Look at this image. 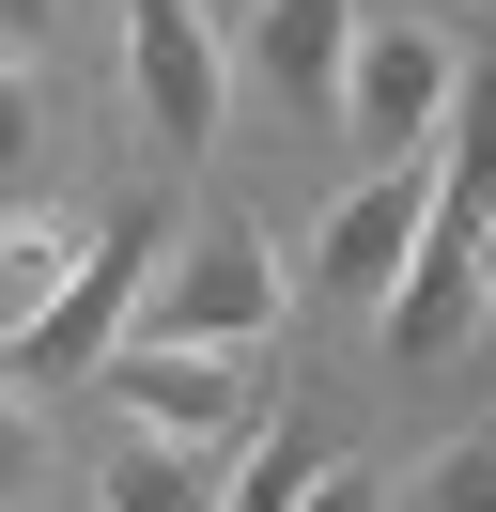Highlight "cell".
I'll return each instance as SVG.
<instances>
[{
    "mask_svg": "<svg viewBox=\"0 0 496 512\" xmlns=\"http://www.w3.org/2000/svg\"><path fill=\"white\" fill-rule=\"evenodd\" d=\"M171 233H186V202L171 187H140L109 233H78V264H62V295L31 311V342H16V373H47V388H78L93 357L124 342V311H140V280L171 264Z\"/></svg>",
    "mask_w": 496,
    "mask_h": 512,
    "instance_id": "2",
    "label": "cell"
},
{
    "mask_svg": "<svg viewBox=\"0 0 496 512\" xmlns=\"http://www.w3.org/2000/svg\"><path fill=\"white\" fill-rule=\"evenodd\" d=\"M388 512H496V435H434L419 466L388 481Z\"/></svg>",
    "mask_w": 496,
    "mask_h": 512,
    "instance_id": "10",
    "label": "cell"
},
{
    "mask_svg": "<svg viewBox=\"0 0 496 512\" xmlns=\"http://www.w3.org/2000/svg\"><path fill=\"white\" fill-rule=\"evenodd\" d=\"M450 32H419V16H357V47H341V125L372 140V171H419L434 125H450Z\"/></svg>",
    "mask_w": 496,
    "mask_h": 512,
    "instance_id": "4",
    "label": "cell"
},
{
    "mask_svg": "<svg viewBox=\"0 0 496 512\" xmlns=\"http://www.w3.org/2000/svg\"><path fill=\"white\" fill-rule=\"evenodd\" d=\"M310 466H326V450H310V419L279 404L264 435H248V481H217V512H295V481H310Z\"/></svg>",
    "mask_w": 496,
    "mask_h": 512,
    "instance_id": "11",
    "label": "cell"
},
{
    "mask_svg": "<svg viewBox=\"0 0 496 512\" xmlns=\"http://www.w3.org/2000/svg\"><path fill=\"white\" fill-rule=\"evenodd\" d=\"M295 512H388V481H372V466H341V450H326V466L295 481Z\"/></svg>",
    "mask_w": 496,
    "mask_h": 512,
    "instance_id": "14",
    "label": "cell"
},
{
    "mask_svg": "<svg viewBox=\"0 0 496 512\" xmlns=\"http://www.w3.org/2000/svg\"><path fill=\"white\" fill-rule=\"evenodd\" d=\"M372 0H248V78L279 109H341V47H357Z\"/></svg>",
    "mask_w": 496,
    "mask_h": 512,
    "instance_id": "7",
    "label": "cell"
},
{
    "mask_svg": "<svg viewBox=\"0 0 496 512\" xmlns=\"http://www.w3.org/2000/svg\"><path fill=\"white\" fill-rule=\"evenodd\" d=\"M31 481H47V419L0 388V497H31Z\"/></svg>",
    "mask_w": 496,
    "mask_h": 512,
    "instance_id": "13",
    "label": "cell"
},
{
    "mask_svg": "<svg viewBox=\"0 0 496 512\" xmlns=\"http://www.w3.org/2000/svg\"><path fill=\"white\" fill-rule=\"evenodd\" d=\"M124 94H140L155 140H217V109H233V47H217L202 0H124Z\"/></svg>",
    "mask_w": 496,
    "mask_h": 512,
    "instance_id": "5",
    "label": "cell"
},
{
    "mask_svg": "<svg viewBox=\"0 0 496 512\" xmlns=\"http://www.w3.org/2000/svg\"><path fill=\"white\" fill-rule=\"evenodd\" d=\"M47 187V94H31V63H0V202Z\"/></svg>",
    "mask_w": 496,
    "mask_h": 512,
    "instance_id": "12",
    "label": "cell"
},
{
    "mask_svg": "<svg viewBox=\"0 0 496 512\" xmlns=\"http://www.w3.org/2000/svg\"><path fill=\"white\" fill-rule=\"evenodd\" d=\"M62 264H78V218H47V202H0V357L31 342V311L62 295Z\"/></svg>",
    "mask_w": 496,
    "mask_h": 512,
    "instance_id": "8",
    "label": "cell"
},
{
    "mask_svg": "<svg viewBox=\"0 0 496 512\" xmlns=\"http://www.w3.org/2000/svg\"><path fill=\"white\" fill-rule=\"evenodd\" d=\"M279 311H295V264L264 233H171V264L140 280L124 342H202V357H264Z\"/></svg>",
    "mask_w": 496,
    "mask_h": 512,
    "instance_id": "1",
    "label": "cell"
},
{
    "mask_svg": "<svg viewBox=\"0 0 496 512\" xmlns=\"http://www.w3.org/2000/svg\"><path fill=\"white\" fill-rule=\"evenodd\" d=\"M31 32H47V0H0V63H31Z\"/></svg>",
    "mask_w": 496,
    "mask_h": 512,
    "instance_id": "15",
    "label": "cell"
},
{
    "mask_svg": "<svg viewBox=\"0 0 496 512\" xmlns=\"http://www.w3.org/2000/svg\"><path fill=\"white\" fill-rule=\"evenodd\" d=\"M403 264H419V171H357V187L326 202V233H310V264H295V280H326L341 311H388V295H403Z\"/></svg>",
    "mask_w": 496,
    "mask_h": 512,
    "instance_id": "6",
    "label": "cell"
},
{
    "mask_svg": "<svg viewBox=\"0 0 496 512\" xmlns=\"http://www.w3.org/2000/svg\"><path fill=\"white\" fill-rule=\"evenodd\" d=\"M93 512H217V481H202V450L124 435V450H109V481H93Z\"/></svg>",
    "mask_w": 496,
    "mask_h": 512,
    "instance_id": "9",
    "label": "cell"
},
{
    "mask_svg": "<svg viewBox=\"0 0 496 512\" xmlns=\"http://www.w3.org/2000/svg\"><path fill=\"white\" fill-rule=\"evenodd\" d=\"M481 311H496V249H481Z\"/></svg>",
    "mask_w": 496,
    "mask_h": 512,
    "instance_id": "16",
    "label": "cell"
},
{
    "mask_svg": "<svg viewBox=\"0 0 496 512\" xmlns=\"http://www.w3.org/2000/svg\"><path fill=\"white\" fill-rule=\"evenodd\" d=\"M78 388H109L124 435H171V450H233L279 419V373L264 357H202V342H109Z\"/></svg>",
    "mask_w": 496,
    "mask_h": 512,
    "instance_id": "3",
    "label": "cell"
}]
</instances>
